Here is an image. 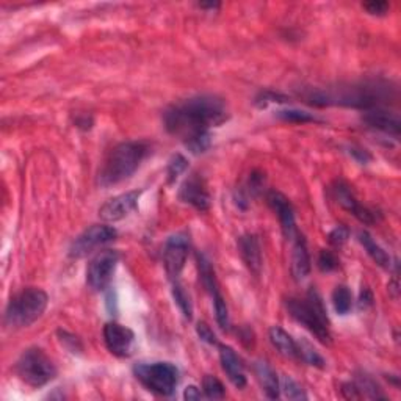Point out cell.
I'll use <instances>...</instances> for the list:
<instances>
[{
  "instance_id": "4fadbf2b",
  "label": "cell",
  "mask_w": 401,
  "mask_h": 401,
  "mask_svg": "<svg viewBox=\"0 0 401 401\" xmlns=\"http://www.w3.org/2000/svg\"><path fill=\"white\" fill-rule=\"evenodd\" d=\"M140 195H142V191H127L123 193V195L109 199L100 207L99 217L109 223L121 222V219L129 217L137 209Z\"/></svg>"
},
{
  "instance_id": "f35d334b",
  "label": "cell",
  "mask_w": 401,
  "mask_h": 401,
  "mask_svg": "<svg viewBox=\"0 0 401 401\" xmlns=\"http://www.w3.org/2000/svg\"><path fill=\"white\" fill-rule=\"evenodd\" d=\"M184 398L193 401V400H203L204 398V393L200 392L196 386H189L184 392Z\"/></svg>"
},
{
  "instance_id": "7c38bea8",
  "label": "cell",
  "mask_w": 401,
  "mask_h": 401,
  "mask_svg": "<svg viewBox=\"0 0 401 401\" xmlns=\"http://www.w3.org/2000/svg\"><path fill=\"white\" fill-rule=\"evenodd\" d=\"M104 342L111 354L118 358H129L135 344V334L129 327L110 322L104 326Z\"/></svg>"
},
{
  "instance_id": "8992f818",
  "label": "cell",
  "mask_w": 401,
  "mask_h": 401,
  "mask_svg": "<svg viewBox=\"0 0 401 401\" xmlns=\"http://www.w3.org/2000/svg\"><path fill=\"white\" fill-rule=\"evenodd\" d=\"M16 375L30 387H43L57 376V367L41 348L25 350L16 362Z\"/></svg>"
},
{
  "instance_id": "484cf974",
  "label": "cell",
  "mask_w": 401,
  "mask_h": 401,
  "mask_svg": "<svg viewBox=\"0 0 401 401\" xmlns=\"http://www.w3.org/2000/svg\"><path fill=\"white\" fill-rule=\"evenodd\" d=\"M354 384L358 386L360 392V397L370 398V400H386V395L381 392L379 386L373 381L369 375H359L354 381Z\"/></svg>"
},
{
  "instance_id": "ab89813d",
  "label": "cell",
  "mask_w": 401,
  "mask_h": 401,
  "mask_svg": "<svg viewBox=\"0 0 401 401\" xmlns=\"http://www.w3.org/2000/svg\"><path fill=\"white\" fill-rule=\"evenodd\" d=\"M373 303V297H372V293L369 289H364L362 293H360V301H359V304L360 307H367V306H372Z\"/></svg>"
},
{
  "instance_id": "83f0119b",
  "label": "cell",
  "mask_w": 401,
  "mask_h": 401,
  "mask_svg": "<svg viewBox=\"0 0 401 401\" xmlns=\"http://www.w3.org/2000/svg\"><path fill=\"white\" fill-rule=\"evenodd\" d=\"M280 392H284L285 398L289 400H307L304 389L292 376L285 375L280 379Z\"/></svg>"
},
{
  "instance_id": "ba28073f",
  "label": "cell",
  "mask_w": 401,
  "mask_h": 401,
  "mask_svg": "<svg viewBox=\"0 0 401 401\" xmlns=\"http://www.w3.org/2000/svg\"><path fill=\"white\" fill-rule=\"evenodd\" d=\"M119 262V254L113 250L97 252L86 269V284L91 290L102 292L110 285Z\"/></svg>"
},
{
  "instance_id": "603a6c76",
  "label": "cell",
  "mask_w": 401,
  "mask_h": 401,
  "mask_svg": "<svg viewBox=\"0 0 401 401\" xmlns=\"http://www.w3.org/2000/svg\"><path fill=\"white\" fill-rule=\"evenodd\" d=\"M359 242L360 245L364 246V250L367 251V254L372 257V260L375 264H378L383 269H389L390 266V256L387 254L381 246L373 240V237L370 236L369 232H359Z\"/></svg>"
},
{
  "instance_id": "e575fe53",
  "label": "cell",
  "mask_w": 401,
  "mask_h": 401,
  "mask_svg": "<svg viewBox=\"0 0 401 401\" xmlns=\"http://www.w3.org/2000/svg\"><path fill=\"white\" fill-rule=\"evenodd\" d=\"M265 184V175L260 171H252L250 175V180H248V186L250 191L252 195H257V193L262 190V186Z\"/></svg>"
},
{
  "instance_id": "44dd1931",
  "label": "cell",
  "mask_w": 401,
  "mask_h": 401,
  "mask_svg": "<svg viewBox=\"0 0 401 401\" xmlns=\"http://www.w3.org/2000/svg\"><path fill=\"white\" fill-rule=\"evenodd\" d=\"M254 372H256L257 381L266 398L278 400L280 397V383L276 372L271 369V365L265 362V360H257L254 364Z\"/></svg>"
},
{
  "instance_id": "5bb4252c",
  "label": "cell",
  "mask_w": 401,
  "mask_h": 401,
  "mask_svg": "<svg viewBox=\"0 0 401 401\" xmlns=\"http://www.w3.org/2000/svg\"><path fill=\"white\" fill-rule=\"evenodd\" d=\"M179 199L182 203L195 207L199 212H205L210 209V193L207 190L204 179L198 175H191L185 179L179 190Z\"/></svg>"
},
{
  "instance_id": "d6a6232c",
  "label": "cell",
  "mask_w": 401,
  "mask_h": 401,
  "mask_svg": "<svg viewBox=\"0 0 401 401\" xmlns=\"http://www.w3.org/2000/svg\"><path fill=\"white\" fill-rule=\"evenodd\" d=\"M196 332H198V336H199L200 340H203V342L209 344V345H217L218 344V339L215 336V332H213L212 327L207 323H204V322L198 323Z\"/></svg>"
},
{
  "instance_id": "5b68a950",
  "label": "cell",
  "mask_w": 401,
  "mask_h": 401,
  "mask_svg": "<svg viewBox=\"0 0 401 401\" xmlns=\"http://www.w3.org/2000/svg\"><path fill=\"white\" fill-rule=\"evenodd\" d=\"M48 293L36 287H29L19 292L5 309V325L13 329H21L36 322L48 309Z\"/></svg>"
},
{
  "instance_id": "ffe728a7",
  "label": "cell",
  "mask_w": 401,
  "mask_h": 401,
  "mask_svg": "<svg viewBox=\"0 0 401 401\" xmlns=\"http://www.w3.org/2000/svg\"><path fill=\"white\" fill-rule=\"evenodd\" d=\"M311 273V256L307 251L306 240L301 236H295L293 238V250H292V275L295 280H304Z\"/></svg>"
},
{
  "instance_id": "d4e9b609",
  "label": "cell",
  "mask_w": 401,
  "mask_h": 401,
  "mask_svg": "<svg viewBox=\"0 0 401 401\" xmlns=\"http://www.w3.org/2000/svg\"><path fill=\"white\" fill-rule=\"evenodd\" d=\"M332 304L339 315H346V313L351 311L353 297H351V292L348 290V287H345V285L336 287V290L332 292Z\"/></svg>"
},
{
  "instance_id": "cb8c5ba5",
  "label": "cell",
  "mask_w": 401,
  "mask_h": 401,
  "mask_svg": "<svg viewBox=\"0 0 401 401\" xmlns=\"http://www.w3.org/2000/svg\"><path fill=\"white\" fill-rule=\"evenodd\" d=\"M298 346V359L304 360L306 364H309L312 367H317V369H325V359L322 354H320L311 342H307L306 339H301L299 342H297Z\"/></svg>"
},
{
  "instance_id": "277c9868",
  "label": "cell",
  "mask_w": 401,
  "mask_h": 401,
  "mask_svg": "<svg viewBox=\"0 0 401 401\" xmlns=\"http://www.w3.org/2000/svg\"><path fill=\"white\" fill-rule=\"evenodd\" d=\"M287 311L293 320L304 326L307 331L312 332L322 344H331L329 332V318L322 297L315 289L307 292L304 299L289 298L287 299Z\"/></svg>"
},
{
  "instance_id": "b9f144b4",
  "label": "cell",
  "mask_w": 401,
  "mask_h": 401,
  "mask_svg": "<svg viewBox=\"0 0 401 401\" xmlns=\"http://www.w3.org/2000/svg\"><path fill=\"white\" fill-rule=\"evenodd\" d=\"M389 290L393 292V298H397L398 297V283H397V279L393 280L392 284H389Z\"/></svg>"
},
{
  "instance_id": "f1b7e54d",
  "label": "cell",
  "mask_w": 401,
  "mask_h": 401,
  "mask_svg": "<svg viewBox=\"0 0 401 401\" xmlns=\"http://www.w3.org/2000/svg\"><path fill=\"white\" fill-rule=\"evenodd\" d=\"M172 297H175L176 304L179 306V309L182 311L184 317L186 320H191L193 318V306H191L189 293L184 290V287L179 285V284H175V287H172Z\"/></svg>"
},
{
  "instance_id": "3957f363",
  "label": "cell",
  "mask_w": 401,
  "mask_h": 401,
  "mask_svg": "<svg viewBox=\"0 0 401 401\" xmlns=\"http://www.w3.org/2000/svg\"><path fill=\"white\" fill-rule=\"evenodd\" d=\"M148 144L143 142H125L113 148L99 172L102 186L116 185L129 179L148 156Z\"/></svg>"
},
{
  "instance_id": "60d3db41",
  "label": "cell",
  "mask_w": 401,
  "mask_h": 401,
  "mask_svg": "<svg viewBox=\"0 0 401 401\" xmlns=\"http://www.w3.org/2000/svg\"><path fill=\"white\" fill-rule=\"evenodd\" d=\"M107 307H109V312H111V315L113 312H116V297L113 292H110V295L107 297Z\"/></svg>"
},
{
  "instance_id": "d590c367",
  "label": "cell",
  "mask_w": 401,
  "mask_h": 401,
  "mask_svg": "<svg viewBox=\"0 0 401 401\" xmlns=\"http://www.w3.org/2000/svg\"><path fill=\"white\" fill-rule=\"evenodd\" d=\"M364 8L370 13V15L375 16H383L389 10V4L387 2H381V0H373V2H367L362 4Z\"/></svg>"
},
{
  "instance_id": "4316f807",
  "label": "cell",
  "mask_w": 401,
  "mask_h": 401,
  "mask_svg": "<svg viewBox=\"0 0 401 401\" xmlns=\"http://www.w3.org/2000/svg\"><path fill=\"white\" fill-rule=\"evenodd\" d=\"M203 390L204 397L209 400H223L226 397V389L222 381L217 376L207 375L203 379Z\"/></svg>"
},
{
  "instance_id": "9a60e30c",
  "label": "cell",
  "mask_w": 401,
  "mask_h": 401,
  "mask_svg": "<svg viewBox=\"0 0 401 401\" xmlns=\"http://www.w3.org/2000/svg\"><path fill=\"white\" fill-rule=\"evenodd\" d=\"M266 200L273 210L276 212V215L279 218L280 227H283V232L287 238L293 240L297 236V222H295V210L290 204V200L287 199L280 191L271 190L266 195Z\"/></svg>"
},
{
  "instance_id": "1f68e13d",
  "label": "cell",
  "mask_w": 401,
  "mask_h": 401,
  "mask_svg": "<svg viewBox=\"0 0 401 401\" xmlns=\"http://www.w3.org/2000/svg\"><path fill=\"white\" fill-rule=\"evenodd\" d=\"M318 269L322 270V271H325V273L337 270L339 269V259H337L336 254L331 252V251H326V250H323L322 252H320V256H318Z\"/></svg>"
},
{
  "instance_id": "f546056e",
  "label": "cell",
  "mask_w": 401,
  "mask_h": 401,
  "mask_svg": "<svg viewBox=\"0 0 401 401\" xmlns=\"http://www.w3.org/2000/svg\"><path fill=\"white\" fill-rule=\"evenodd\" d=\"M278 116H279V118H283L284 121H289V123H299V124L317 121V118L313 116V115H311V113H307V111H301V110H295V109L280 110V111H278Z\"/></svg>"
},
{
  "instance_id": "4dcf8cb0",
  "label": "cell",
  "mask_w": 401,
  "mask_h": 401,
  "mask_svg": "<svg viewBox=\"0 0 401 401\" xmlns=\"http://www.w3.org/2000/svg\"><path fill=\"white\" fill-rule=\"evenodd\" d=\"M186 166H189V162H186V158L184 156H180V154L172 156L168 163V168H166V172H168V182H175V180L186 170Z\"/></svg>"
},
{
  "instance_id": "30bf717a",
  "label": "cell",
  "mask_w": 401,
  "mask_h": 401,
  "mask_svg": "<svg viewBox=\"0 0 401 401\" xmlns=\"http://www.w3.org/2000/svg\"><path fill=\"white\" fill-rule=\"evenodd\" d=\"M198 264H199V275L200 279H203V284L207 290H209L212 301H213V307H215V317L217 322L219 325L222 329H229V311H227V304L219 292L218 287V280L215 278V271L212 269V264L207 260L205 256L199 254L198 256Z\"/></svg>"
},
{
  "instance_id": "2e32d148",
  "label": "cell",
  "mask_w": 401,
  "mask_h": 401,
  "mask_svg": "<svg viewBox=\"0 0 401 401\" xmlns=\"http://www.w3.org/2000/svg\"><path fill=\"white\" fill-rule=\"evenodd\" d=\"M332 193L337 203L342 205L346 212L353 213V215L356 217L360 223H365V224L375 223V215H373L369 209H365L364 205L359 204V200L356 199V196L353 195V191L350 190L348 185L339 182L334 185Z\"/></svg>"
},
{
  "instance_id": "9c48e42d",
  "label": "cell",
  "mask_w": 401,
  "mask_h": 401,
  "mask_svg": "<svg viewBox=\"0 0 401 401\" xmlns=\"http://www.w3.org/2000/svg\"><path fill=\"white\" fill-rule=\"evenodd\" d=\"M190 252L189 233L179 232L171 236L163 246V264L166 275L172 280L177 279L186 264V257Z\"/></svg>"
},
{
  "instance_id": "e0dca14e",
  "label": "cell",
  "mask_w": 401,
  "mask_h": 401,
  "mask_svg": "<svg viewBox=\"0 0 401 401\" xmlns=\"http://www.w3.org/2000/svg\"><path fill=\"white\" fill-rule=\"evenodd\" d=\"M362 119L367 125L372 127V129H376L379 132L387 133V135H392L395 138L400 137L401 123H400L398 115H395V113L381 109V107H376V109L367 110Z\"/></svg>"
},
{
  "instance_id": "6da1fadb",
  "label": "cell",
  "mask_w": 401,
  "mask_h": 401,
  "mask_svg": "<svg viewBox=\"0 0 401 401\" xmlns=\"http://www.w3.org/2000/svg\"><path fill=\"white\" fill-rule=\"evenodd\" d=\"M227 119L224 100L213 95H199L180 100L165 111V127L171 135L182 140L193 154L210 148V129Z\"/></svg>"
},
{
  "instance_id": "7402d4cb",
  "label": "cell",
  "mask_w": 401,
  "mask_h": 401,
  "mask_svg": "<svg viewBox=\"0 0 401 401\" xmlns=\"http://www.w3.org/2000/svg\"><path fill=\"white\" fill-rule=\"evenodd\" d=\"M270 342L279 351V354L290 359H298L297 342L280 326H273L270 329Z\"/></svg>"
},
{
  "instance_id": "7bdbcfd3",
  "label": "cell",
  "mask_w": 401,
  "mask_h": 401,
  "mask_svg": "<svg viewBox=\"0 0 401 401\" xmlns=\"http://www.w3.org/2000/svg\"><path fill=\"white\" fill-rule=\"evenodd\" d=\"M199 6L200 8H218L219 6V4H199Z\"/></svg>"
},
{
  "instance_id": "74e56055",
  "label": "cell",
  "mask_w": 401,
  "mask_h": 401,
  "mask_svg": "<svg viewBox=\"0 0 401 401\" xmlns=\"http://www.w3.org/2000/svg\"><path fill=\"white\" fill-rule=\"evenodd\" d=\"M342 393H344V397L348 398V400L362 398V397H360V392L358 389V386L354 384V383H345L342 386Z\"/></svg>"
},
{
  "instance_id": "836d02e7",
  "label": "cell",
  "mask_w": 401,
  "mask_h": 401,
  "mask_svg": "<svg viewBox=\"0 0 401 401\" xmlns=\"http://www.w3.org/2000/svg\"><path fill=\"white\" fill-rule=\"evenodd\" d=\"M350 238V229L346 226H337L336 229H332L329 233V242L334 246H342L346 243V240Z\"/></svg>"
},
{
  "instance_id": "7a4b0ae2",
  "label": "cell",
  "mask_w": 401,
  "mask_h": 401,
  "mask_svg": "<svg viewBox=\"0 0 401 401\" xmlns=\"http://www.w3.org/2000/svg\"><path fill=\"white\" fill-rule=\"evenodd\" d=\"M307 102L318 107L326 105H345L354 109H376L379 104L386 102L390 97L389 85L379 82H365L350 86H339V88L311 90L304 95Z\"/></svg>"
},
{
  "instance_id": "8d00e7d4",
  "label": "cell",
  "mask_w": 401,
  "mask_h": 401,
  "mask_svg": "<svg viewBox=\"0 0 401 401\" xmlns=\"http://www.w3.org/2000/svg\"><path fill=\"white\" fill-rule=\"evenodd\" d=\"M350 156H351L354 160H358L359 163H362V165L369 163L370 160H372V156H370L369 152H367V151L362 149V148H356V146H351V148H350Z\"/></svg>"
},
{
  "instance_id": "52a82bcc",
  "label": "cell",
  "mask_w": 401,
  "mask_h": 401,
  "mask_svg": "<svg viewBox=\"0 0 401 401\" xmlns=\"http://www.w3.org/2000/svg\"><path fill=\"white\" fill-rule=\"evenodd\" d=\"M133 373L146 389L162 397L172 395L179 383V370L171 362H143L133 367Z\"/></svg>"
},
{
  "instance_id": "d6986e66",
  "label": "cell",
  "mask_w": 401,
  "mask_h": 401,
  "mask_svg": "<svg viewBox=\"0 0 401 401\" xmlns=\"http://www.w3.org/2000/svg\"><path fill=\"white\" fill-rule=\"evenodd\" d=\"M238 252L242 256L245 265L252 275L259 276L262 270V251H260V243L256 236L246 233L238 238Z\"/></svg>"
},
{
  "instance_id": "8fae6325",
  "label": "cell",
  "mask_w": 401,
  "mask_h": 401,
  "mask_svg": "<svg viewBox=\"0 0 401 401\" xmlns=\"http://www.w3.org/2000/svg\"><path fill=\"white\" fill-rule=\"evenodd\" d=\"M116 238V231L111 226L107 224H95L83 231L76 238V242L71 246V257H83L90 254L97 246L111 242Z\"/></svg>"
},
{
  "instance_id": "ac0fdd59",
  "label": "cell",
  "mask_w": 401,
  "mask_h": 401,
  "mask_svg": "<svg viewBox=\"0 0 401 401\" xmlns=\"http://www.w3.org/2000/svg\"><path fill=\"white\" fill-rule=\"evenodd\" d=\"M219 362H222L223 370L231 383L236 386L237 389H243L246 386V375L243 362L242 359L238 358V354L233 351L231 346L219 345Z\"/></svg>"
}]
</instances>
